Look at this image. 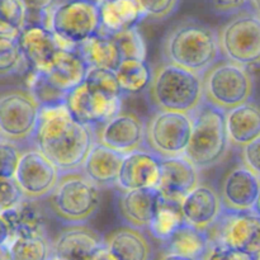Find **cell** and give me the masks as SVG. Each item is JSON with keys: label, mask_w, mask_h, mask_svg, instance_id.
<instances>
[{"label": "cell", "mask_w": 260, "mask_h": 260, "mask_svg": "<svg viewBox=\"0 0 260 260\" xmlns=\"http://www.w3.org/2000/svg\"><path fill=\"white\" fill-rule=\"evenodd\" d=\"M32 144L61 173L80 170L96 144L95 128L76 121L65 104L41 107Z\"/></svg>", "instance_id": "cell-1"}, {"label": "cell", "mask_w": 260, "mask_h": 260, "mask_svg": "<svg viewBox=\"0 0 260 260\" xmlns=\"http://www.w3.org/2000/svg\"><path fill=\"white\" fill-rule=\"evenodd\" d=\"M161 56L162 62L202 76L222 58L217 30L196 18H185L165 33Z\"/></svg>", "instance_id": "cell-2"}, {"label": "cell", "mask_w": 260, "mask_h": 260, "mask_svg": "<svg viewBox=\"0 0 260 260\" xmlns=\"http://www.w3.org/2000/svg\"><path fill=\"white\" fill-rule=\"evenodd\" d=\"M146 98L154 112L192 114L205 102L202 76L162 62L152 69Z\"/></svg>", "instance_id": "cell-3"}, {"label": "cell", "mask_w": 260, "mask_h": 260, "mask_svg": "<svg viewBox=\"0 0 260 260\" xmlns=\"http://www.w3.org/2000/svg\"><path fill=\"white\" fill-rule=\"evenodd\" d=\"M101 188L81 170L62 172L51 194L46 198L48 212L66 225H84L96 215Z\"/></svg>", "instance_id": "cell-4"}, {"label": "cell", "mask_w": 260, "mask_h": 260, "mask_svg": "<svg viewBox=\"0 0 260 260\" xmlns=\"http://www.w3.org/2000/svg\"><path fill=\"white\" fill-rule=\"evenodd\" d=\"M192 134L183 156L198 170L220 164L230 145L226 113L203 102L192 114Z\"/></svg>", "instance_id": "cell-5"}, {"label": "cell", "mask_w": 260, "mask_h": 260, "mask_svg": "<svg viewBox=\"0 0 260 260\" xmlns=\"http://www.w3.org/2000/svg\"><path fill=\"white\" fill-rule=\"evenodd\" d=\"M203 101L229 112L253 99L255 81L250 69L221 58L202 75Z\"/></svg>", "instance_id": "cell-6"}, {"label": "cell", "mask_w": 260, "mask_h": 260, "mask_svg": "<svg viewBox=\"0 0 260 260\" xmlns=\"http://www.w3.org/2000/svg\"><path fill=\"white\" fill-rule=\"evenodd\" d=\"M47 27L68 50L101 32L99 7L89 0H60L48 14Z\"/></svg>", "instance_id": "cell-7"}, {"label": "cell", "mask_w": 260, "mask_h": 260, "mask_svg": "<svg viewBox=\"0 0 260 260\" xmlns=\"http://www.w3.org/2000/svg\"><path fill=\"white\" fill-rule=\"evenodd\" d=\"M217 36L222 58L245 68L260 66V18L250 9L236 13Z\"/></svg>", "instance_id": "cell-8"}, {"label": "cell", "mask_w": 260, "mask_h": 260, "mask_svg": "<svg viewBox=\"0 0 260 260\" xmlns=\"http://www.w3.org/2000/svg\"><path fill=\"white\" fill-rule=\"evenodd\" d=\"M41 106L29 89H10L0 94V139L19 144L32 141Z\"/></svg>", "instance_id": "cell-9"}, {"label": "cell", "mask_w": 260, "mask_h": 260, "mask_svg": "<svg viewBox=\"0 0 260 260\" xmlns=\"http://www.w3.org/2000/svg\"><path fill=\"white\" fill-rule=\"evenodd\" d=\"M211 245L248 254L255 260L260 256V216L254 211L226 212L206 231Z\"/></svg>", "instance_id": "cell-10"}, {"label": "cell", "mask_w": 260, "mask_h": 260, "mask_svg": "<svg viewBox=\"0 0 260 260\" xmlns=\"http://www.w3.org/2000/svg\"><path fill=\"white\" fill-rule=\"evenodd\" d=\"M192 134L190 114L154 112L146 122L145 149L161 159L183 156Z\"/></svg>", "instance_id": "cell-11"}, {"label": "cell", "mask_w": 260, "mask_h": 260, "mask_svg": "<svg viewBox=\"0 0 260 260\" xmlns=\"http://www.w3.org/2000/svg\"><path fill=\"white\" fill-rule=\"evenodd\" d=\"M122 99L96 90L83 81L69 91L63 104L76 121L96 128L122 111Z\"/></svg>", "instance_id": "cell-12"}, {"label": "cell", "mask_w": 260, "mask_h": 260, "mask_svg": "<svg viewBox=\"0 0 260 260\" xmlns=\"http://www.w3.org/2000/svg\"><path fill=\"white\" fill-rule=\"evenodd\" d=\"M61 172L36 147L22 154L14 179L25 200H46L57 184Z\"/></svg>", "instance_id": "cell-13"}, {"label": "cell", "mask_w": 260, "mask_h": 260, "mask_svg": "<svg viewBox=\"0 0 260 260\" xmlns=\"http://www.w3.org/2000/svg\"><path fill=\"white\" fill-rule=\"evenodd\" d=\"M146 122L135 112L121 111L95 128L96 142L122 155L145 149Z\"/></svg>", "instance_id": "cell-14"}, {"label": "cell", "mask_w": 260, "mask_h": 260, "mask_svg": "<svg viewBox=\"0 0 260 260\" xmlns=\"http://www.w3.org/2000/svg\"><path fill=\"white\" fill-rule=\"evenodd\" d=\"M18 42L32 74L47 73L62 48L57 36L43 24L24 25Z\"/></svg>", "instance_id": "cell-15"}, {"label": "cell", "mask_w": 260, "mask_h": 260, "mask_svg": "<svg viewBox=\"0 0 260 260\" xmlns=\"http://www.w3.org/2000/svg\"><path fill=\"white\" fill-rule=\"evenodd\" d=\"M162 197L156 188L152 189L119 190L116 208L127 226L149 230L161 207Z\"/></svg>", "instance_id": "cell-16"}, {"label": "cell", "mask_w": 260, "mask_h": 260, "mask_svg": "<svg viewBox=\"0 0 260 260\" xmlns=\"http://www.w3.org/2000/svg\"><path fill=\"white\" fill-rule=\"evenodd\" d=\"M260 192V179L244 165L231 169L221 184L220 197L226 212H249L254 210Z\"/></svg>", "instance_id": "cell-17"}, {"label": "cell", "mask_w": 260, "mask_h": 260, "mask_svg": "<svg viewBox=\"0 0 260 260\" xmlns=\"http://www.w3.org/2000/svg\"><path fill=\"white\" fill-rule=\"evenodd\" d=\"M200 184V170L184 156L161 159V177L156 189L162 200L180 205Z\"/></svg>", "instance_id": "cell-18"}, {"label": "cell", "mask_w": 260, "mask_h": 260, "mask_svg": "<svg viewBox=\"0 0 260 260\" xmlns=\"http://www.w3.org/2000/svg\"><path fill=\"white\" fill-rule=\"evenodd\" d=\"M161 177V157L146 149L126 155L119 173V190L157 188Z\"/></svg>", "instance_id": "cell-19"}, {"label": "cell", "mask_w": 260, "mask_h": 260, "mask_svg": "<svg viewBox=\"0 0 260 260\" xmlns=\"http://www.w3.org/2000/svg\"><path fill=\"white\" fill-rule=\"evenodd\" d=\"M51 244L52 254L61 260H91L104 240L89 226L68 225Z\"/></svg>", "instance_id": "cell-20"}, {"label": "cell", "mask_w": 260, "mask_h": 260, "mask_svg": "<svg viewBox=\"0 0 260 260\" xmlns=\"http://www.w3.org/2000/svg\"><path fill=\"white\" fill-rule=\"evenodd\" d=\"M180 211L185 223L206 233L223 212L220 193L201 183L182 201Z\"/></svg>", "instance_id": "cell-21"}, {"label": "cell", "mask_w": 260, "mask_h": 260, "mask_svg": "<svg viewBox=\"0 0 260 260\" xmlns=\"http://www.w3.org/2000/svg\"><path fill=\"white\" fill-rule=\"evenodd\" d=\"M89 68L75 50L61 48L52 66L46 74H38L46 83L58 93L68 95L70 90L80 85L88 74Z\"/></svg>", "instance_id": "cell-22"}, {"label": "cell", "mask_w": 260, "mask_h": 260, "mask_svg": "<svg viewBox=\"0 0 260 260\" xmlns=\"http://www.w3.org/2000/svg\"><path fill=\"white\" fill-rule=\"evenodd\" d=\"M123 160L124 155L96 142L91 147L80 170L101 189L113 188L118 184Z\"/></svg>", "instance_id": "cell-23"}, {"label": "cell", "mask_w": 260, "mask_h": 260, "mask_svg": "<svg viewBox=\"0 0 260 260\" xmlns=\"http://www.w3.org/2000/svg\"><path fill=\"white\" fill-rule=\"evenodd\" d=\"M103 240L113 260H151V244L139 229L121 226L109 231Z\"/></svg>", "instance_id": "cell-24"}, {"label": "cell", "mask_w": 260, "mask_h": 260, "mask_svg": "<svg viewBox=\"0 0 260 260\" xmlns=\"http://www.w3.org/2000/svg\"><path fill=\"white\" fill-rule=\"evenodd\" d=\"M41 201L23 200L15 208L0 213L14 238H38L47 236L46 210Z\"/></svg>", "instance_id": "cell-25"}, {"label": "cell", "mask_w": 260, "mask_h": 260, "mask_svg": "<svg viewBox=\"0 0 260 260\" xmlns=\"http://www.w3.org/2000/svg\"><path fill=\"white\" fill-rule=\"evenodd\" d=\"M230 145L243 149L260 137V104L248 102L226 112Z\"/></svg>", "instance_id": "cell-26"}, {"label": "cell", "mask_w": 260, "mask_h": 260, "mask_svg": "<svg viewBox=\"0 0 260 260\" xmlns=\"http://www.w3.org/2000/svg\"><path fill=\"white\" fill-rule=\"evenodd\" d=\"M102 35L116 33L139 27L146 19L136 0H108L99 7Z\"/></svg>", "instance_id": "cell-27"}, {"label": "cell", "mask_w": 260, "mask_h": 260, "mask_svg": "<svg viewBox=\"0 0 260 260\" xmlns=\"http://www.w3.org/2000/svg\"><path fill=\"white\" fill-rule=\"evenodd\" d=\"M76 51L89 69L116 71L122 61L121 52L113 37L102 33L76 46Z\"/></svg>", "instance_id": "cell-28"}, {"label": "cell", "mask_w": 260, "mask_h": 260, "mask_svg": "<svg viewBox=\"0 0 260 260\" xmlns=\"http://www.w3.org/2000/svg\"><path fill=\"white\" fill-rule=\"evenodd\" d=\"M162 245L167 253L202 260L210 246V241L206 233L183 222L173 231L167 240L162 241Z\"/></svg>", "instance_id": "cell-29"}, {"label": "cell", "mask_w": 260, "mask_h": 260, "mask_svg": "<svg viewBox=\"0 0 260 260\" xmlns=\"http://www.w3.org/2000/svg\"><path fill=\"white\" fill-rule=\"evenodd\" d=\"M116 73L117 81L123 95H135L147 90L152 78V68L146 60H122Z\"/></svg>", "instance_id": "cell-30"}, {"label": "cell", "mask_w": 260, "mask_h": 260, "mask_svg": "<svg viewBox=\"0 0 260 260\" xmlns=\"http://www.w3.org/2000/svg\"><path fill=\"white\" fill-rule=\"evenodd\" d=\"M9 248L10 260H48L52 255V244L47 236L14 238Z\"/></svg>", "instance_id": "cell-31"}, {"label": "cell", "mask_w": 260, "mask_h": 260, "mask_svg": "<svg viewBox=\"0 0 260 260\" xmlns=\"http://www.w3.org/2000/svg\"><path fill=\"white\" fill-rule=\"evenodd\" d=\"M183 222H184V220H183L182 211H180V205L170 203L162 200L159 213H157L152 225L150 226L149 231L155 239L162 243Z\"/></svg>", "instance_id": "cell-32"}, {"label": "cell", "mask_w": 260, "mask_h": 260, "mask_svg": "<svg viewBox=\"0 0 260 260\" xmlns=\"http://www.w3.org/2000/svg\"><path fill=\"white\" fill-rule=\"evenodd\" d=\"M29 70L18 38L0 37V76L15 75Z\"/></svg>", "instance_id": "cell-33"}, {"label": "cell", "mask_w": 260, "mask_h": 260, "mask_svg": "<svg viewBox=\"0 0 260 260\" xmlns=\"http://www.w3.org/2000/svg\"><path fill=\"white\" fill-rule=\"evenodd\" d=\"M116 41L118 50L121 52L122 60L127 58H137V60H146L147 48L145 38L139 27L123 30L112 36Z\"/></svg>", "instance_id": "cell-34"}, {"label": "cell", "mask_w": 260, "mask_h": 260, "mask_svg": "<svg viewBox=\"0 0 260 260\" xmlns=\"http://www.w3.org/2000/svg\"><path fill=\"white\" fill-rule=\"evenodd\" d=\"M84 81L91 88L103 91L114 98H123L124 96L119 88L114 71L106 70V69H89Z\"/></svg>", "instance_id": "cell-35"}, {"label": "cell", "mask_w": 260, "mask_h": 260, "mask_svg": "<svg viewBox=\"0 0 260 260\" xmlns=\"http://www.w3.org/2000/svg\"><path fill=\"white\" fill-rule=\"evenodd\" d=\"M146 19L165 20L177 12L180 0H136Z\"/></svg>", "instance_id": "cell-36"}, {"label": "cell", "mask_w": 260, "mask_h": 260, "mask_svg": "<svg viewBox=\"0 0 260 260\" xmlns=\"http://www.w3.org/2000/svg\"><path fill=\"white\" fill-rule=\"evenodd\" d=\"M22 154L17 144L0 139V178H14Z\"/></svg>", "instance_id": "cell-37"}, {"label": "cell", "mask_w": 260, "mask_h": 260, "mask_svg": "<svg viewBox=\"0 0 260 260\" xmlns=\"http://www.w3.org/2000/svg\"><path fill=\"white\" fill-rule=\"evenodd\" d=\"M25 9V25L43 24L47 27L48 14L60 0H20Z\"/></svg>", "instance_id": "cell-38"}, {"label": "cell", "mask_w": 260, "mask_h": 260, "mask_svg": "<svg viewBox=\"0 0 260 260\" xmlns=\"http://www.w3.org/2000/svg\"><path fill=\"white\" fill-rule=\"evenodd\" d=\"M24 200L14 178H0V213L15 208Z\"/></svg>", "instance_id": "cell-39"}, {"label": "cell", "mask_w": 260, "mask_h": 260, "mask_svg": "<svg viewBox=\"0 0 260 260\" xmlns=\"http://www.w3.org/2000/svg\"><path fill=\"white\" fill-rule=\"evenodd\" d=\"M0 19L22 30L25 25V9L20 0H0Z\"/></svg>", "instance_id": "cell-40"}, {"label": "cell", "mask_w": 260, "mask_h": 260, "mask_svg": "<svg viewBox=\"0 0 260 260\" xmlns=\"http://www.w3.org/2000/svg\"><path fill=\"white\" fill-rule=\"evenodd\" d=\"M243 165L260 179V137L241 149Z\"/></svg>", "instance_id": "cell-41"}, {"label": "cell", "mask_w": 260, "mask_h": 260, "mask_svg": "<svg viewBox=\"0 0 260 260\" xmlns=\"http://www.w3.org/2000/svg\"><path fill=\"white\" fill-rule=\"evenodd\" d=\"M202 260H255L248 254L240 253V251L231 250V249L222 248L218 245L208 246L205 256Z\"/></svg>", "instance_id": "cell-42"}, {"label": "cell", "mask_w": 260, "mask_h": 260, "mask_svg": "<svg viewBox=\"0 0 260 260\" xmlns=\"http://www.w3.org/2000/svg\"><path fill=\"white\" fill-rule=\"evenodd\" d=\"M250 0H211L213 8L222 14H236L249 8Z\"/></svg>", "instance_id": "cell-43"}, {"label": "cell", "mask_w": 260, "mask_h": 260, "mask_svg": "<svg viewBox=\"0 0 260 260\" xmlns=\"http://www.w3.org/2000/svg\"><path fill=\"white\" fill-rule=\"evenodd\" d=\"M13 240L12 231H10L9 226L5 222L4 218L0 216V245H4V244H9Z\"/></svg>", "instance_id": "cell-44"}, {"label": "cell", "mask_w": 260, "mask_h": 260, "mask_svg": "<svg viewBox=\"0 0 260 260\" xmlns=\"http://www.w3.org/2000/svg\"><path fill=\"white\" fill-rule=\"evenodd\" d=\"M91 260H113V258L111 256V254H109L108 249L106 248V245H103L98 251H96L95 255L93 256V259Z\"/></svg>", "instance_id": "cell-45"}, {"label": "cell", "mask_w": 260, "mask_h": 260, "mask_svg": "<svg viewBox=\"0 0 260 260\" xmlns=\"http://www.w3.org/2000/svg\"><path fill=\"white\" fill-rule=\"evenodd\" d=\"M157 260H194V259L187 258V256L177 255V254L167 253V251H165L164 254H161V255H160V258L157 259Z\"/></svg>", "instance_id": "cell-46"}, {"label": "cell", "mask_w": 260, "mask_h": 260, "mask_svg": "<svg viewBox=\"0 0 260 260\" xmlns=\"http://www.w3.org/2000/svg\"><path fill=\"white\" fill-rule=\"evenodd\" d=\"M9 244H4V245H0V260H10Z\"/></svg>", "instance_id": "cell-47"}, {"label": "cell", "mask_w": 260, "mask_h": 260, "mask_svg": "<svg viewBox=\"0 0 260 260\" xmlns=\"http://www.w3.org/2000/svg\"><path fill=\"white\" fill-rule=\"evenodd\" d=\"M249 9L260 18V0H250L249 2Z\"/></svg>", "instance_id": "cell-48"}, {"label": "cell", "mask_w": 260, "mask_h": 260, "mask_svg": "<svg viewBox=\"0 0 260 260\" xmlns=\"http://www.w3.org/2000/svg\"><path fill=\"white\" fill-rule=\"evenodd\" d=\"M253 211L256 213V215L260 216V192H259L258 200H256V203H255V206H254V210Z\"/></svg>", "instance_id": "cell-49"}, {"label": "cell", "mask_w": 260, "mask_h": 260, "mask_svg": "<svg viewBox=\"0 0 260 260\" xmlns=\"http://www.w3.org/2000/svg\"><path fill=\"white\" fill-rule=\"evenodd\" d=\"M89 2L94 3V4H95V5H98V7H101L102 4H104V3L108 2V0H89Z\"/></svg>", "instance_id": "cell-50"}, {"label": "cell", "mask_w": 260, "mask_h": 260, "mask_svg": "<svg viewBox=\"0 0 260 260\" xmlns=\"http://www.w3.org/2000/svg\"><path fill=\"white\" fill-rule=\"evenodd\" d=\"M48 260H61V259H60V258H57V256L53 255V254H52V255L50 256V259H48Z\"/></svg>", "instance_id": "cell-51"}, {"label": "cell", "mask_w": 260, "mask_h": 260, "mask_svg": "<svg viewBox=\"0 0 260 260\" xmlns=\"http://www.w3.org/2000/svg\"><path fill=\"white\" fill-rule=\"evenodd\" d=\"M258 260H260V256H259V259H258Z\"/></svg>", "instance_id": "cell-52"}]
</instances>
